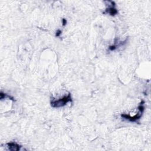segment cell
I'll return each instance as SVG.
<instances>
[{
    "label": "cell",
    "mask_w": 151,
    "mask_h": 151,
    "mask_svg": "<svg viewBox=\"0 0 151 151\" xmlns=\"http://www.w3.org/2000/svg\"><path fill=\"white\" fill-rule=\"evenodd\" d=\"M144 103H145V102L143 100H142L139 105V106L138 107L139 112L136 115H135L134 116L132 117L130 116L129 115H126V114H122V115H120L121 117H122V118L127 119V120H129L130 122H136L137 120H139V119L142 117V115H143L144 110H145V107L143 106Z\"/></svg>",
    "instance_id": "cell-1"
},
{
    "label": "cell",
    "mask_w": 151,
    "mask_h": 151,
    "mask_svg": "<svg viewBox=\"0 0 151 151\" xmlns=\"http://www.w3.org/2000/svg\"><path fill=\"white\" fill-rule=\"evenodd\" d=\"M68 102H72V98L70 93H68L67 95L64 96V97L61 98V99L57 100L52 101L51 102V106L53 108H59L64 106Z\"/></svg>",
    "instance_id": "cell-2"
},
{
    "label": "cell",
    "mask_w": 151,
    "mask_h": 151,
    "mask_svg": "<svg viewBox=\"0 0 151 151\" xmlns=\"http://www.w3.org/2000/svg\"><path fill=\"white\" fill-rule=\"evenodd\" d=\"M110 3L112 4V7H110L107 8L105 13L109 14L111 16H115L116 14H117L118 11L115 7V3L113 2V1H110Z\"/></svg>",
    "instance_id": "cell-3"
},
{
    "label": "cell",
    "mask_w": 151,
    "mask_h": 151,
    "mask_svg": "<svg viewBox=\"0 0 151 151\" xmlns=\"http://www.w3.org/2000/svg\"><path fill=\"white\" fill-rule=\"evenodd\" d=\"M7 146L9 149V150L12 151H18L20 150L21 146L18 145L14 142H10L7 143Z\"/></svg>",
    "instance_id": "cell-4"
},
{
    "label": "cell",
    "mask_w": 151,
    "mask_h": 151,
    "mask_svg": "<svg viewBox=\"0 0 151 151\" xmlns=\"http://www.w3.org/2000/svg\"><path fill=\"white\" fill-rule=\"evenodd\" d=\"M8 98V99H10V100H14V99L13 97H11V96H8L7 94H6V93H4L1 92L0 93V99L1 100H3L4 99H6V98Z\"/></svg>",
    "instance_id": "cell-5"
},
{
    "label": "cell",
    "mask_w": 151,
    "mask_h": 151,
    "mask_svg": "<svg viewBox=\"0 0 151 151\" xmlns=\"http://www.w3.org/2000/svg\"><path fill=\"white\" fill-rule=\"evenodd\" d=\"M117 48V45L116 44H115V45H110V46L109 47V50L110 51H114Z\"/></svg>",
    "instance_id": "cell-6"
},
{
    "label": "cell",
    "mask_w": 151,
    "mask_h": 151,
    "mask_svg": "<svg viewBox=\"0 0 151 151\" xmlns=\"http://www.w3.org/2000/svg\"><path fill=\"white\" fill-rule=\"evenodd\" d=\"M61 31L60 30H58L57 31V32L56 33V37H59L60 35L61 34Z\"/></svg>",
    "instance_id": "cell-7"
},
{
    "label": "cell",
    "mask_w": 151,
    "mask_h": 151,
    "mask_svg": "<svg viewBox=\"0 0 151 151\" xmlns=\"http://www.w3.org/2000/svg\"><path fill=\"white\" fill-rule=\"evenodd\" d=\"M62 23H63V26H65L66 25V24H67V20H66V19L63 18V20H62Z\"/></svg>",
    "instance_id": "cell-8"
}]
</instances>
